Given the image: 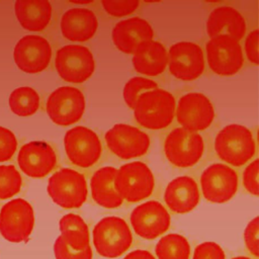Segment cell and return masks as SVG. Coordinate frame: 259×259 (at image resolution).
Segmentation results:
<instances>
[{
  "instance_id": "1",
  "label": "cell",
  "mask_w": 259,
  "mask_h": 259,
  "mask_svg": "<svg viewBox=\"0 0 259 259\" xmlns=\"http://www.w3.org/2000/svg\"><path fill=\"white\" fill-rule=\"evenodd\" d=\"M137 121L149 130L167 127L175 114V98L164 89H154L139 96L134 106Z\"/></svg>"
},
{
  "instance_id": "2",
  "label": "cell",
  "mask_w": 259,
  "mask_h": 259,
  "mask_svg": "<svg viewBox=\"0 0 259 259\" xmlns=\"http://www.w3.org/2000/svg\"><path fill=\"white\" fill-rule=\"evenodd\" d=\"M214 150L223 161L240 167L254 156L256 145L249 128L240 124H229L217 135Z\"/></svg>"
},
{
  "instance_id": "3",
  "label": "cell",
  "mask_w": 259,
  "mask_h": 259,
  "mask_svg": "<svg viewBox=\"0 0 259 259\" xmlns=\"http://www.w3.org/2000/svg\"><path fill=\"white\" fill-rule=\"evenodd\" d=\"M93 244L105 258H116L130 249L133 235L126 222L119 217H105L94 227Z\"/></svg>"
},
{
  "instance_id": "4",
  "label": "cell",
  "mask_w": 259,
  "mask_h": 259,
  "mask_svg": "<svg viewBox=\"0 0 259 259\" xmlns=\"http://www.w3.org/2000/svg\"><path fill=\"white\" fill-rule=\"evenodd\" d=\"M48 193L53 201L64 208H78L87 198L84 175L72 168H62L48 181Z\"/></svg>"
},
{
  "instance_id": "5",
  "label": "cell",
  "mask_w": 259,
  "mask_h": 259,
  "mask_svg": "<svg viewBox=\"0 0 259 259\" xmlns=\"http://www.w3.org/2000/svg\"><path fill=\"white\" fill-rule=\"evenodd\" d=\"M154 186V175L143 162H130L116 170L114 188L121 198L128 202H139L149 197Z\"/></svg>"
},
{
  "instance_id": "6",
  "label": "cell",
  "mask_w": 259,
  "mask_h": 259,
  "mask_svg": "<svg viewBox=\"0 0 259 259\" xmlns=\"http://www.w3.org/2000/svg\"><path fill=\"white\" fill-rule=\"evenodd\" d=\"M34 226L33 208L28 201L15 198L0 210V234L11 243L27 242Z\"/></svg>"
},
{
  "instance_id": "7",
  "label": "cell",
  "mask_w": 259,
  "mask_h": 259,
  "mask_svg": "<svg viewBox=\"0 0 259 259\" xmlns=\"http://www.w3.org/2000/svg\"><path fill=\"white\" fill-rule=\"evenodd\" d=\"M202 137L183 127L170 132L164 143V153L168 161L176 167L186 168L195 165L203 155Z\"/></svg>"
},
{
  "instance_id": "8",
  "label": "cell",
  "mask_w": 259,
  "mask_h": 259,
  "mask_svg": "<svg viewBox=\"0 0 259 259\" xmlns=\"http://www.w3.org/2000/svg\"><path fill=\"white\" fill-rule=\"evenodd\" d=\"M55 66L63 80L70 83H83L93 74L95 62L88 48L67 45L57 52Z\"/></svg>"
},
{
  "instance_id": "9",
  "label": "cell",
  "mask_w": 259,
  "mask_h": 259,
  "mask_svg": "<svg viewBox=\"0 0 259 259\" xmlns=\"http://www.w3.org/2000/svg\"><path fill=\"white\" fill-rule=\"evenodd\" d=\"M46 109L56 124L71 125L81 119L85 110V98L79 89L62 86L51 93Z\"/></svg>"
},
{
  "instance_id": "10",
  "label": "cell",
  "mask_w": 259,
  "mask_h": 259,
  "mask_svg": "<svg viewBox=\"0 0 259 259\" xmlns=\"http://www.w3.org/2000/svg\"><path fill=\"white\" fill-rule=\"evenodd\" d=\"M64 146L69 160L76 166L88 168L100 158L102 148L98 136L86 126H74L64 137Z\"/></svg>"
},
{
  "instance_id": "11",
  "label": "cell",
  "mask_w": 259,
  "mask_h": 259,
  "mask_svg": "<svg viewBox=\"0 0 259 259\" xmlns=\"http://www.w3.org/2000/svg\"><path fill=\"white\" fill-rule=\"evenodd\" d=\"M205 49L208 66L218 75H234L240 71L244 64L243 52L239 41L228 35L211 37Z\"/></svg>"
},
{
  "instance_id": "12",
  "label": "cell",
  "mask_w": 259,
  "mask_h": 259,
  "mask_svg": "<svg viewBox=\"0 0 259 259\" xmlns=\"http://www.w3.org/2000/svg\"><path fill=\"white\" fill-rule=\"evenodd\" d=\"M108 149L123 160L145 155L150 147V139L146 133L136 126L117 123L105 134Z\"/></svg>"
},
{
  "instance_id": "13",
  "label": "cell",
  "mask_w": 259,
  "mask_h": 259,
  "mask_svg": "<svg viewBox=\"0 0 259 259\" xmlns=\"http://www.w3.org/2000/svg\"><path fill=\"white\" fill-rule=\"evenodd\" d=\"M200 186L206 200L213 203H224L236 194L238 175L231 167L222 163H214L202 172Z\"/></svg>"
},
{
  "instance_id": "14",
  "label": "cell",
  "mask_w": 259,
  "mask_h": 259,
  "mask_svg": "<svg viewBox=\"0 0 259 259\" xmlns=\"http://www.w3.org/2000/svg\"><path fill=\"white\" fill-rule=\"evenodd\" d=\"M130 221L135 233L146 240L161 236L171 224L168 210L157 200H149L135 207Z\"/></svg>"
},
{
  "instance_id": "15",
  "label": "cell",
  "mask_w": 259,
  "mask_h": 259,
  "mask_svg": "<svg viewBox=\"0 0 259 259\" xmlns=\"http://www.w3.org/2000/svg\"><path fill=\"white\" fill-rule=\"evenodd\" d=\"M176 118L184 130L199 132L206 130L214 118V109L209 99L197 92L183 95L177 105Z\"/></svg>"
},
{
  "instance_id": "16",
  "label": "cell",
  "mask_w": 259,
  "mask_h": 259,
  "mask_svg": "<svg viewBox=\"0 0 259 259\" xmlns=\"http://www.w3.org/2000/svg\"><path fill=\"white\" fill-rule=\"evenodd\" d=\"M170 73L177 79L192 81L204 71V57L202 49L191 41L174 44L168 54Z\"/></svg>"
},
{
  "instance_id": "17",
  "label": "cell",
  "mask_w": 259,
  "mask_h": 259,
  "mask_svg": "<svg viewBox=\"0 0 259 259\" xmlns=\"http://www.w3.org/2000/svg\"><path fill=\"white\" fill-rule=\"evenodd\" d=\"M52 48L40 35L28 34L21 37L14 47L13 59L19 70L28 74L44 71L50 64Z\"/></svg>"
},
{
  "instance_id": "18",
  "label": "cell",
  "mask_w": 259,
  "mask_h": 259,
  "mask_svg": "<svg viewBox=\"0 0 259 259\" xmlns=\"http://www.w3.org/2000/svg\"><path fill=\"white\" fill-rule=\"evenodd\" d=\"M17 162L25 175L32 178H42L55 168L57 157L49 144L32 141L20 148Z\"/></svg>"
},
{
  "instance_id": "19",
  "label": "cell",
  "mask_w": 259,
  "mask_h": 259,
  "mask_svg": "<svg viewBox=\"0 0 259 259\" xmlns=\"http://www.w3.org/2000/svg\"><path fill=\"white\" fill-rule=\"evenodd\" d=\"M153 36L154 30L151 24L138 16L117 22L112 29L113 44L125 54H133L139 44L151 40Z\"/></svg>"
},
{
  "instance_id": "20",
  "label": "cell",
  "mask_w": 259,
  "mask_h": 259,
  "mask_svg": "<svg viewBox=\"0 0 259 259\" xmlns=\"http://www.w3.org/2000/svg\"><path fill=\"white\" fill-rule=\"evenodd\" d=\"M164 200L173 212L185 213L192 210L199 202L197 183L189 176L174 178L165 189Z\"/></svg>"
},
{
  "instance_id": "21",
  "label": "cell",
  "mask_w": 259,
  "mask_h": 259,
  "mask_svg": "<svg viewBox=\"0 0 259 259\" xmlns=\"http://www.w3.org/2000/svg\"><path fill=\"white\" fill-rule=\"evenodd\" d=\"M97 27L96 15L86 8L69 9L61 18L62 34L71 41L89 40L95 34Z\"/></svg>"
},
{
  "instance_id": "22",
  "label": "cell",
  "mask_w": 259,
  "mask_h": 259,
  "mask_svg": "<svg viewBox=\"0 0 259 259\" xmlns=\"http://www.w3.org/2000/svg\"><path fill=\"white\" fill-rule=\"evenodd\" d=\"M206 31L210 38L228 35L239 41L246 32V22L243 15L235 8L222 6L210 12L206 22Z\"/></svg>"
},
{
  "instance_id": "23",
  "label": "cell",
  "mask_w": 259,
  "mask_h": 259,
  "mask_svg": "<svg viewBox=\"0 0 259 259\" xmlns=\"http://www.w3.org/2000/svg\"><path fill=\"white\" fill-rule=\"evenodd\" d=\"M133 65L138 73L146 76H158L168 65V55L162 44L156 40H146L139 44L134 52Z\"/></svg>"
},
{
  "instance_id": "24",
  "label": "cell",
  "mask_w": 259,
  "mask_h": 259,
  "mask_svg": "<svg viewBox=\"0 0 259 259\" xmlns=\"http://www.w3.org/2000/svg\"><path fill=\"white\" fill-rule=\"evenodd\" d=\"M114 167L106 166L99 168L91 177L90 189L93 200L106 208H115L123 203V199L114 188L116 174Z\"/></svg>"
},
{
  "instance_id": "25",
  "label": "cell",
  "mask_w": 259,
  "mask_h": 259,
  "mask_svg": "<svg viewBox=\"0 0 259 259\" xmlns=\"http://www.w3.org/2000/svg\"><path fill=\"white\" fill-rule=\"evenodd\" d=\"M14 11L20 25L29 31L44 30L52 17V5L46 0H18L14 3Z\"/></svg>"
},
{
  "instance_id": "26",
  "label": "cell",
  "mask_w": 259,
  "mask_h": 259,
  "mask_svg": "<svg viewBox=\"0 0 259 259\" xmlns=\"http://www.w3.org/2000/svg\"><path fill=\"white\" fill-rule=\"evenodd\" d=\"M60 237L73 250H84L90 246L89 229L84 220L75 213H67L59 222Z\"/></svg>"
},
{
  "instance_id": "27",
  "label": "cell",
  "mask_w": 259,
  "mask_h": 259,
  "mask_svg": "<svg viewBox=\"0 0 259 259\" xmlns=\"http://www.w3.org/2000/svg\"><path fill=\"white\" fill-rule=\"evenodd\" d=\"M155 253L158 259H189L190 245L185 237L173 233L159 240Z\"/></svg>"
},
{
  "instance_id": "28",
  "label": "cell",
  "mask_w": 259,
  "mask_h": 259,
  "mask_svg": "<svg viewBox=\"0 0 259 259\" xmlns=\"http://www.w3.org/2000/svg\"><path fill=\"white\" fill-rule=\"evenodd\" d=\"M9 107L18 116L34 114L39 107V95L31 87L22 86L14 89L9 96Z\"/></svg>"
},
{
  "instance_id": "29",
  "label": "cell",
  "mask_w": 259,
  "mask_h": 259,
  "mask_svg": "<svg viewBox=\"0 0 259 259\" xmlns=\"http://www.w3.org/2000/svg\"><path fill=\"white\" fill-rule=\"evenodd\" d=\"M22 185L20 173L13 165H0V199L17 194Z\"/></svg>"
},
{
  "instance_id": "30",
  "label": "cell",
  "mask_w": 259,
  "mask_h": 259,
  "mask_svg": "<svg viewBox=\"0 0 259 259\" xmlns=\"http://www.w3.org/2000/svg\"><path fill=\"white\" fill-rule=\"evenodd\" d=\"M157 88V83L151 79L134 77L130 79L123 87V99L130 108H134L135 103L141 94Z\"/></svg>"
},
{
  "instance_id": "31",
  "label": "cell",
  "mask_w": 259,
  "mask_h": 259,
  "mask_svg": "<svg viewBox=\"0 0 259 259\" xmlns=\"http://www.w3.org/2000/svg\"><path fill=\"white\" fill-rule=\"evenodd\" d=\"M54 253L56 259H92V249L90 246L84 250H73L59 236L54 244Z\"/></svg>"
},
{
  "instance_id": "32",
  "label": "cell",
  "mask_w": 259,
  "mask_h": 259,
  "mask_svg": "<svg viewBox=\"0 0 259 259\" xmlns=\"http://www.w3.org/2000/svg\"><path fill=\"white\" fill-rule=\"evenodd\" d=\"M101 5L108 14L113 15L115 17H121L136 11L140 5V2L135 0H126V1L103 0L101 1Z\"/></svg>"
},
{
  "instance_id": "33",
  "label": "cell",
  "mask_w": 259,
  "mask_h": 259,
  "mask_svg": "<svg viewBox=\"0 0 259 259\" xmlns=\"http://www.w3.org/2000/svg\"><path fill=\"white\" fill-rule=\"evenodd\" d=\"M17 148V140L14 134L3 126H0V162L10 160Z\"/></svg>"
},
{
  "instance_id": "34",
  "label": "cell",
  "mask_w": 259,
  "mask_h": 259,
  "mask_svg": "<svg viewBox=\"0 0 259 259\" xmlns=\"http://www.w3.org/2000/svg\"><path fill=\"white\" fill-rule=\"evenodd\" d=\"M225 252L214 242H203L196 246L193 259H225Z\"/></svg>"
},
{
  "instance_id": "35",
  "label": "cell",
  "mask_w": 259,
  "mask_h": 259,
  "mask_svg": "<svg viewBox=\"0 0 259 259\" xmlns=\"http://www.w3.org/2000/svg\"><path fill=\"white\" fill-rule=\"evenodd\" d=\"M243 184L249 193L255 196L258 195V159L251 162L244 170Z\"/></svg>"
},
{
  "instance_id": "36",
  "label": "cell",
  "mask_w": 259,
  "mask_h": 259,
  "mask_svg": "<svg viewBox=\"0 0 259 259\" xmlns=\"http://www.w3.org/2000/svg\"><path fill=\"white\" fill-rule=\"evenodd\" d=\"M258 217H255L249 222L244 232L245 245L255 257H258Z\"/></svg>"
},
{
  "instance_id": "37",
  "label": "cell",
  "mask_w": 259,
  "mask_h": 259,
  "mask_svg": "<svg viewBox=\"0 0 259 259\" xmlns=\"http://www.w3.org/2000/svg\"><path fill=\"white\" fill-rule=\"evenodd\" d=\"M245 51L248 60L257 65L258 64V30L251 31L245 40Z\"/></svg>"
},
{
  "instance_id": "38",
  "label": "cell",
  "mask_w": 259,
  "mask_h": 259,
  "mask_svg": "<svg viewBox=\"0 0 259 259\" xmlns=\"http://www.w3.org/2000/svg\"><path fill=\"white\" fill-rule=\"evenodd\" d=\"M123 259H155V257L147 250H134L126 254Z\"/></svg>"
},
{
  "instance_id": "39",
  "label": "cell",
  "mask_w": 259,
  "mask_h": 259,
  "mask_svg": "<svg viewBox=\"0 0 259 259\" xmlns=\"http://www.w3.org/2000/svg\"><path fill=\"white\" fill-rule=\"evenodd\" d=\"M232 259H251L249 257H246V256H237V257H234Z\"/></svg>"
}]
</instances>
